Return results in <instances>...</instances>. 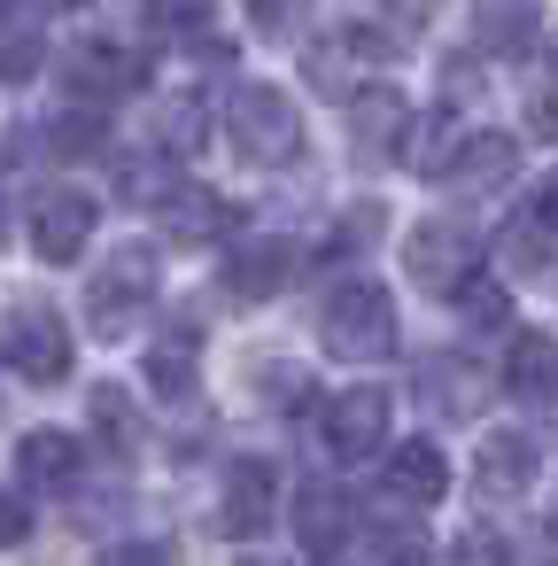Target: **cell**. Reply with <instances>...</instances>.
<instances>
[{
	"label": "cell",
	"instance_id": "1",
	"mask_svg": "<svg viewBox=\"0 0 558 566\" xmlns=\"http://www.w3.org/2000/svg\"><path fill=\"white\" fill-rule=\"evenodd\" d=\"M225 140L249 164H295L303 156V117L280 86H233L225 94Z\"/></svg>",
	"mask_w": 558,
	"mask_h": 566
},
{
	"label": "cell",
	"instance_id": "2",
	"mask_svg": "<svg viewBox=\"0 0 558 566\" xmlns=\"http://www.w3.org/2000/svg\"><path fill=\"white\" fill-rule=\"evenodd\" d=\"M318 342H326L341 365H380V357L396 349V303H388V287H372V280L341 287V295L326 303V318H318Z\"/></svg>",
	"mask_w": 558,
	"mask_h": 566
},
{
	"label": "cell",
	"instance_id": "3",
	"mask_svg": "<svg viewBox=\"0 0 558 566\" xmlns=\"http://www.w3.org/2000/svg\"><path fill=\"white\" fill-rule=\"evenodd\" d=\"M0 365H9L17 380H32V388L71 380V326H63V311L55 303H17L9 326H0Z\"/></svg>",
	"mask_w": 558,
	"mask_h": 566
},
{
	"label": "cell",
	"instance_id": "4",
	"mask_svg": "<svg viewBox=\"0 0 558 566\" xmlns=\"http://www.w3.org/2000/svg\"><path fill=\"white\" fill-rule=\"evenodd\" d=\"M94 334L102 342H117V334H133L140 318H148V303H156V256L148 249H117L102 272H94Z\"/></svg>",
	"mask_w": 558,
	"mask_h": 566
},
{
	"label": "cell",
	"instance_id": "5",
	"mask_svg": "<svg viewBox=\"0 0 558 566\" xmlns=\"http://www.w3.org/2000/svg\"><path fill=\"white\" fill-rule=\"evenodd\" d=\"M94 226H102V202L86 187H48L40 210H32V256L40 264H78Z\"/></svg>",
	"mask_w": 558,
	"mask_h": 566
},
{
	"label": "cell",
	"instance_id": "6",
	"mask_svg": "<svg viewBox=\"0 0 558 566\" xmlns=\"http://www.w3.org/2000/svg\"><path fill=\"white\" fill-rule=\"evenodd\" d=\"M403 272L427 287V295H465L473 287V241L457 226H419L403 241Z\"/></svg>",
	"mask_w": 558,
	"mask_h": 566
},
{
	"label": "cell",
	"instance_id": "7",
	"mask_svg": "<svg viewBox=\"0 0 558 566\" xmlns=\"http://www.w3.org/2000/svg\"><path fill=\"white\" fill-rule=\"evenodd\" d=\"M380 442H388V388H372V380L341 388L326 403V450L334 458H372Z\"/></svg>",
	"mask_w": 558,
	"mask_h": 566
},
{
	"label": "cell",
	"instance_id": "8",
	"mask_svg": "<svg viewBox=\"0 0 558 566\" xmlns=\"http://www.w3.org/2000/svg\"><path fill=\"white\" fill-rule=\"evenodd\" d=\"M218 520H225V535H233V543H256V535L280 520V473H272L264 458H233Z\"/></svg>",
	"mask_w": 558,
	"mask_h": 566
},
{
	"label": "cell",
	"instance_id": "9",
	"mask_svg": "<svg viewBox=\"0 0 558 566\" xmlns=\"http://www.w3.org/2000/svg\"><path fill=\"white\" fill-rule=\"evenodd\" d=\"M295 543L310 551V558H334L341 543H349V527H357V504L334 489V481H295Z\"/></svg>",
	"mask_w": 558,
	"mask_h": 566
},
{
	"label": "cell",
	"instance_id": "10",
	"mask_svg": "<svg viewBox=\"0 0 558 566\" xmlns=\"http://www.w3.org/2000/svg\"><path fill=\"white\" fill-rule=\"evenodd\" d=\"M411 133H419V117H411V102H403L396 86L357 94V109H349V140H357L365 156H403Z\"/></svg>",
	"mask_w": 558,
	"mask_h": 566
},
{
	"label": "cell",
	"instance_id": "11",
	"mask_svg": "<svg viewBox=\"0 0 558 566\" xmlns=\"http://www.w3.org/2000/svg\"><path fill=\"white\" fill-rule=\"evenodd\" d=\"M287 272H295V249L287 241H233V256H225V295L249 311V303H272L280 287H287Z\"/></svg>",
	"mask_w": 558,
	"mask_h": 566
},
{
	"label": "cell",
	"instance_id": "12",
	"mask_svg": "<svg viewBox=\"0 0 558 566\" xmlns=\"http://www.w3.org/2000/svg\"><path fill=\"white\" fill-rule=\"evenodd\" d=\"M388 496L396 504H442L450 496V458H442V442H403V450H388Z\"/></svg>",
	"mask_w": 558,
	"mask_h": 566
},
{
	"label": "cell",
	"instance_id": "13",
	"mask_svg": "<svg viewBox=\"0 0 558 566\" xmlns=\"http://www.w3.org/2000/svg\"><path fill=\"white\" fill-rule=\"evenodd\" d=\"M512 171H519L512 133H465V148H457V164H450V187H465V195H496Z\"/></svg>",
	"mask_w": 558,
	"mask_h": 566
},
{
	"label": "cell",
	"instance_id": "14",
	"mask_svg": "<svg viewBox=\"0 0 558 566\" xmlns=\"http://www.w3.org/2000/svg\"><path fill=\"white\" fill-rule=\"evenodd\" d=\"M504 388H512L519 403L550 396V388H558V342L535 334V326H519V334L504 342Z\"/></svg>",
	"mask_w": 558,
	"mask_h": 566
},
{
	"label": "cell",
	"instance_id": "15",
	"mask_svg": "<svg viewBox=\"0 0 558 566\" xmlns=\"http://www.w3.org/2000/svg\"><path fill=\"white\" fill-rule=\"evenodd\" d=\"M17 473H24V489H71V481H78V434L32 427V434L17 442Z\"/></svg>",
	"mask_w": 558,
	"mask_h": 566
},
{
	"label": "cell",
	"instance_id": "16",
	"mask_svg": "<svg viewBox=\"0 0 558 566\" xmlns=\"http://www.w3.org/2000/svg\"><path fill=\"white\" fill-rule=\"evenodd\" d=\"M527 481H535V450H527L519 434H488V442H481V458H473V489H481V496H496V504H512Z\"/></svg>",
	"mask_w": 558,
	"mask_h": 566
},
{
	"label": "cell",
	"instance_id": "17",
	"mask_svg": "<svg viewBox=\"0 0 558 566\" xmlns=\"http://www.w3.org/2000/svg\"><path fill=\"white\" fill-rule=\"evenodd\" d=\"M71 86L86 102H117V94L140 86V55H125V48H78L71 55Z\"/></svg>",
	"mask_w": 558,
	"mask_h": 566
},
{
	"label": "cell",
	"instance_id": "18",
	"mask_svg": "<svg viewBox=\"0 0 558 566\" xmlns=\"http://www.w3.org/2000/svg\"><path fill=\"white\" fill-rule=\"evenodd\" d=\"M164 226H171L179 249H202V241H225V233H233V210H225L210 187H179L171 210H164Z\"/></svg>",
	"mask_w": 558,
	"mask_h": 566
},
{
	"label": "cell",
	"instance_id": "19",
	"mask_svg": "<svg viewBox=\"0 0 558 566\" xmlns=\"http://www.w3.org/2000/svg\"><path fill=\"white\" fill-rule=\"evenodd\" d=\"M48 63V17L40 9H0V78H32Z\"/></svg>",
	"mask_w": 558,
	"mask_h": 566
},
{
	"label": "cell",
	"instance_id": "20",
	"mask_svg": "<svg viewBox=\"0 0 558 566\" xmlns=\"http://www.w3.org/2000/svg\"><path fill=\"white\" fill-rule=\"evenodd\" d=\"M148 380H156L164 396H187V388H194V334L156 342V349H148Z\"/></svg>",
	"mask_w": 558,
	"mask_h": 566
},
{
	"label": "cell",
	"instance_id": "21",
	"mask_svg": "<svg viewBox=\"0 0 558 566\" xmlns=\"http://www.w3.org/2000/svg\"><path fill=\"white\" fill-rule=\"evenodd\" d=\"M94 419H102V434H117V450H140V419H133L125 388H94Z\"/></svg>",
	"mask_w": 558,
	"mask_h": 566
},
{
	"label": "cell",
	"instance_id": "22",
	"mask_svg": "<svg viewBox=\"0 0 558 566\" xmlns=\"http://www.w3.org/2000/svg\"><path fill=\"white\" fill-rule=\"evenodd\" d=\"M543 24L527 17V9H488V17H473V40H496V48H527Z\"/></svg>",
	"mask_w": 558,
	"mask_h": 566
},
{
	"label": "cell",
	"instance_id": "23",
	"mask_svg": "<svg viewBox=\"0 0 558 566\" xmlns=\"http://www.w3.org/2000/svg\"><path fill=\"white\" fill-rule=\"evenodd\" d=\"M527 133H535V140H558V71H543V78L527 86Z\"/></svg>",
	"mask_w": 558,
	"mask_h": 566
},
{
	"label": "cell",
	"instance_id": "24",
	"mask_svg": "<svg viewBox=\"0 0 558 566\" xmlns=\"http://www.w3.org/2000/svg\"><path fill=\"white\" fill-rule=\"evenodd\" d=\"M32 543V504L24 489H0V551H24Z\"/></svg>",
	"mask_w": 558,
	"mask_h": 566
},
{
	"label": "cell",
	"instance_id": "25",
	"mask_svg": "<svg viewBox=\"0 0 558 566\" xmlns=\"http://www.w3.org/2000/svg\"><path fill=\"white\" fill-rule=\"evenodd\" d=\"M94 566H171V551H164V543H148V535H125V543H109Z\"/></svg>",
	"mask_w": 558,
	"mask_h": 566
},
{
	"label": "cell",
	"instance_id": "26",
	"mask_svg": "<svg viewBox=\"0 0 558 566\" xmlns=\"http://www.w3.org/2000/svg\"><path fill=\"white\" fill-rule=\"evenodd\" d=\"M450 566H512V551H504L496 535H481V527H473V535H457V543H450Z\"/></svg>",
	"mask_w": 558,
	"mask_h": 566
},
{
	"label": "cell",
	"instance_id": "27",
	"mask_svg": "<svg viewBox=\"0 0 558 566\" xmlns=\"http://www.w3.org/2000/svg\"><path fill=\"white\" fill-rule=\"evenodd\" d=\"M457 311H465L473 326H504V287H488V280H473V287L457 295Z\"/></svg>",
	"mask_w": 558,
	"mask_h": 566
},
{
	"label": "cell",
	"instance_id": "28",
	"mask_svg": "<svg viewBox=\"0 0 558 566\" xmlns=\"http://www.w3.org/2000/svg\"><path fill=\"white\" fill-rule=\"evenodd\" d=\"M272 403H280V411H303V403H310V380H303V373H295V380L272 373Z\"/></svg>",
	"mask_w": 558,
	"mask_h": 566
},
{
	"label": "cell",
	"instance_id": "29",
	"mask_svg": "<svg viewBox=\"0 0 558 566\" xmlns=\"http://www.w3.org/2000/svg\"><path fill=\"white\" fill-rule=\"evenodd\" d=\"M372 566H427V543H419V535H396V543H388Z\"/></svg>",
	"mask_w": 558,
	"mask_h": 566
},
{
	"label": "cell",
	"instance_id": "30",
	"mask_svg": "<svg viewBox=\"0 0 558 566\" xmlns=\"http://www.w3.org/2000/svg\"><path fill=\"white\" fill-rule=\"evenodd\" d=\"M535 226L558 241V171H550V179H543V195H535Z\"/></svg>",
	"mask_w": 558,
	"mask_h": 566
},
{
	"label": "cell",
	"instance_id": "31",
	"mask_svg": "<svg viewBox=\"0 0 558 566\" xmlns=\"http://www.w3.org/2000/svg\"><path fill=\"white\" fill-rule=\"evenodd\" d=\"M0 233H9V187H0Z\"/></svg>",
	"mask_w": 558,
	"mask_h": 566
},
{
	"label": "cell",
	"instance_id": "32",
	"mask_svg": "<svg viewBox=\"0 0 558 566\" xmlns=\"http://www.w3.org/2000/svg\"><path fill=\"white\" fill-rule=\"evenodd\" d=\"M241 566H264V558H241Z\"/></svg>",
	"mask_w": 558,
	"mask_h": 566
}]
</instances>
